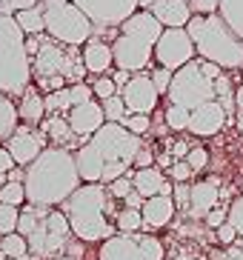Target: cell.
Returning <instances> with one entry per match:
<instances>
[{
  "label": "cell",
  "instance_id": "obj_1",
  "mask_svg": "<svg viewBox=\"0 0 243 260\" xmlns=\"http://www.w3.org/2000/svg\"><path fill=\"white\" fill-rule=\"evenodd\" d=\"M23 186H26V203L54 209V206H63L83 186V180L77 175L75 154L69 149L49 146V149L40 152L38 160L26 169Z\"/></svg>",
  "mask_w": 243,
  "mask_h": 260
},
{
  "label": "cell",
  "instance_id": "obj_2",
  "mask_svg": "<svg viewBox=\"0 0 243 260\" xmlns=\"http://www.w3.org/2000/svg\"><path fill=\"white\" fill-rule=\"evenodd\" d=\"M112 200L114 198L103 183H83L63 203V214L72 226V235L80 243H98V240L103 243L114 237V223H109L106 217Z\"/></svg>",
  "mask_w": 243,
  "mask_h": 260
},
{
  "label": "cell",
  "instance_id": "obj_3",
  "mask_svg": "<svg viewBox=\"0 0 243 260\" xmlns=\"http://www.w3.org/2000/svg\"><path fill=\"white\" fill-rule=\"evenodd\" d=\"M200 60L215 63L221 69H243V40L226 26L221 15H195L186 26Z\"/></svg>",
  "mask_w": 243,
  "mask_h": 260
},
{
  "label": "cell",
  "instance_id": "obj_4",
  "mask_svg": "<svg viewBox=\"0 0 243 260\" xmlns=\"http://www.w3.org/2000/svg\"><path fill=\"white\" fill-rule=\"evenodd\" d=\"M32 86V60L26 54V35L12 15H0V92L20 100Z\"/></svg>",
  "mask_w": 243,
  "mask_h": 260
},
{
  "label": "cell",
  "instance_id": "obj_5",
  "mask_svg": "<svg viewBox=\"0 0 243 260\" xmlns=\"http://www.w3.org/2000/svg\"><path fill=\"white\" fill-rule=\"evenodd\" d=\"M43 9V23L46 35L60 43V46H86L95 38V26L92 20L72 3V0H40Z\"/></svg>",
  "mask_w": 243,
  "mask_h": 260
},
{
  "label": "cell",
  "instance_id": "obj_6",
  "mask_svg": "<svg viewBox=\"0 0 243 260\" xmlns=\"http://www.w3.org/2000/svg\"><path fill=\"white\" fill-rule=\"evenodd\" d=\"M169 103L172 106H180V109H200L203 103H212L218 100L215 94V80L200 72V60H192L189 66H183L172 75V86H169Z\"/></svg>",
  "mask_w": 243,
  "mask_h": 260
},
{
  "label": "cell",
  "instance_id": "obj_7",
  "mask_svg": "<svg viewBox=\"0 0 243 260\" xmlns=\"http://www.w3.org/2000/svg\"><path fill=\"white\" fill-rule=\"evenodd\" d=\"M66 49H63L60 43H54V40L40 38V52H38V57L32 60V77H35V80L63 77V80H72V86L83 83V80H80L83 72H86L83 57H80V54H69Z\"/></svg>",
  "mask_w": 243,
  "mask_h": 260
},
{
  "label": "cell",
  "instance_id": "obj_8",
  "mask_svg": "<svg viewBox=\"0 0 243 260\" xmlns=\"http://www.w3.org/2000/svg\"><path fill=\"white\" fill-rule=\"evenodd\" d=\"M72 237L75 235H72V226H69L66 214L57 212V209H49L38 220L35 232L26 237L29 240V254L38 260H54L63 254V249L69 246Z\"/></svg>",
  "mask_w": 243,
  "mask_h": 260
},
{
  "label": "cell",
  "instance_id": "obj_9",
  "mask_svg": "<svg viewBox=\"0 0 243 260\" xmlns=\"http://www.w3.org/2000/svg\"><path fill=\"white\" fill-rule=\"evenodd\" d=\"M163 243L155 235H114L103 240L98 260H163Z\"/></svg>",
  "mask_w": 243,
  "mask_h": 260
},
{
  "label": "cell",
  "instance_id": "obj_10",
  "mask_svg": "<svg viewBox=\"0 0 243 260\" xmlns=\"http://www.w3.org/2000/svg\"><path fill=\"white\" fill-rule=\"evenodd\" d=\"M89 143L103 154L106 163H123V166H135L137 152L143 149V140L126 132L120 123H106Z\"/></svg>",
  "mask_w": 243,
  "mask_h": 260
},
{
  "label": "cell",
  "instance_id": "obj_11",
  "mask_svg": "<svg viewBox=\"0 0 243 260\" xmlns=\"http://www.w3.org/2000/svg\"><path fill=\"white\" fill-rule=\"evenodd\" d=\"M92 20L95 29H120L135 12H140V0H72Z\"/></svg>",
  "mask_w": 243,
  "mask_h": 260
},
{
  "label": "cell",
  "instance_id": "obj_12",
  "mask_svg": "<svg viewBox=\"0 0 243 260\" xmlns=\"http://www.w3.org/2000/svg\"><path fill=\"white\" fill-rule=\"evenodd\" d=\"M195 57H198V52H195V43H192L189 31L186 29H163L158 46H155V60H158L160 69L177 72L183 66H189Z\"/></svg>",
  "mask_w": 243,
  "mask_h": 260
},
{
  "label": "cell",
  "instance_id": "obj_13",
  "mask_svg": "<svg viewBox=\"0 0 243 260\" xmlns=\"http://www.w3.org/2000/svg\"><path fill=\"white\" fill-rule=\"evenodd\" d=\"M112 57H114V66L120 72L140 75L152 63L155 46L143 38H135V35H117L112 43Z\"/></svg>",
  "mask_w": 243,
  "mask_h": 260
},
{
  "label": "cell",
  "instance_id": "obj_14",
  "mask_svg": "<svg viewBox=\"0 0 243 260\" xmlns=\"http://www.w3.org/2000/svg\"><path fill=\"white\" fill-rule=\"evenodd\" d=\"M120 98L126 103V115H152L160 94L149 75H132V80L120 89Z\"/></svg>",
  "mask_w": 243,
  "mask_h": 260
},
{
  "label": "cell",
  "instance_id": "obj_15",
  "mask_svg": "<svg viewBox=\"0 0 243 260\" xmlns=\"http://www.w3.org/2000/svg\"><path fill=\"white\" fill-rule=\"evenodd\" d=\"M3 149L15 157L17 166L29 169L32 163L40 157V152H43V149H49V146H46V138L40 135L38 129H35V126H17L15 135L6 140V146H3Z\"/></svg>",
  "mask_w": 243,
  "mask_h": 260
},
{
  "label": "cell",
  "instance_id": "obj_16",
  "mask_svg": "<svg viewBox=\"0 0 243 260\" xmlns=\"http://www.w3.org/2000/svg\"><path fill=\"white\" fill-rule=\"evenodd\" d=\"M66 120H69V126H72V132H75L77 138H89V140L106 126L103 106L95 103V100H89V103H83V106H75L66 115Z\"/></svg>",
  "mask_w": 243,
  "mask_h": 260
},
{
  "label": "cell",
  "instance_id": "obj_17",
  "mask_svg": "<svg viewBox=\"0 0 243 260\" xmlns=\"http://www.w3.org/2000/svg\"><path fill=\"white\" fill-rule=\"evenodd\" d=\"M226 109L218 103V100H212V103H203L200 109H195L192 112V120H189V132L192 135H198V138H212V135H218V132L226 126Z\"/></svg>",
  "mask_w": 243,
  "mask_h": 260
},
{
  "label": "cell",
  "instance_id": "obj_18",
  "mask_svg": "<svg viewBox=\"0 0 243 260\" xmlns=\"http://www.w3.org/2000/svg\"><path fill=\"white\" fill-rule=\"evenodd\" d=\"M149 12L163 29H186L189 20L195 17L186 0H155V6Z\"/></svg>",
  "mask_w": 243,
  "mask_h": 260
},
{
  "label": "cell",
  "instance_id": "obj_19",
  "mask_svg": "<svg viewBox=\"0 0 243 260\" xmlns=\"http://www.w3.org/2000/svg\"><path fill=\"white\" fill-rule=\"evenodd\" d=\"M75 166H77V175H80L83 183H100L103 169H106V160H103V154L86 140V143L75 152Z\"/></svg>",
  "mask_w": 243,
  "mask_h": 260
},
{
  "label": "cell",
  "instance_id": "obj_20",
  "mask_svg": "<svg viewBox=\"0 0 243 260\" xmlns=\"http://www.w3.org/2000/svg\"><path fill=\"white\" fill-rule=\"evenodd\" d=\"M218 180H200V183H192V191H189V214L192 217H206V214L218 209Z\"/></svg>",
  "mask_w": 243,
  "mask_h": 260
},
{
  "label": "cell",
  "instance_id": "obj_21",
  "mask_svg": "<svg viewBox=\"0 0 243 260\" xmlns=\"http://www.w3.org/2000/svg\"><path fill=\"white\" fill-rule=\"evenodd\" d=\"M175 200L166 198V194H158V198H149L143 203V209H140V214H143V229H163V226H169L172 223V217H175Z\"/></svg>",
  "mask_w": 243,
  "mask_h": 260
},
{
  "label": "cell",
  "instance_id": "obj_22",
  "mask_svg": "<svg viewBox=\"0 0 243 260\" xmlns=\"http://www.w3.org/2000/svg\"><path fill=\"white\" fill-rule=\"evenodd\" d=\"M120 35H135V38H143V40H149L152 46H158L160 35H163V26L155 20L152 12H143V9H140V12H135V15L120 26Z\"/></svg>",
  "mask_w": 243,
  "mask_h": 260
},
{
  "label": "cell",
  "instance_id": "obj_23",
  "mask_svg": "<svg viewBox=\"0 0 243 260\" xmlns=\"http://www.w3.org/2000/svg\"><path fill=\"white\" fill-rule=\"evenodd\" d=\"M80 57H83L86 72H92V75H103V72H109V66H114L112 43L98 40V38H92L89 43H86L83 52H80Z\"/></svg>",
  "mask_w": 243,
  "mask_h": 260
},
{
  "label": "cell",
  "instance_id": "obj_24",
  "mask_svg": "<svg viewBox=\"0 0 243 260\" xmlns=\"http://www.w3.org/2000/svg\"><path fill=\"white\" fill-rule=\"evenodd\" d=\"M166 183H169L166 175H163L158 166H149V169H137V172H132V186H135V191H137L143 200L158 198Z\"/></svg>",
  "mask_w": 243,
  "mask_h": 260
},
{
  "label": "cell",
  "instance_id": "obj_25",
  "mask_svg": "<svg viewBox=\"0 0 243 260\" xmlns=\"http://www.w3.org/2000/svg\"><path fill=\"white\" fill-rule=\"evenodd\" d=\"M17 117H20L26 126H38V123H43L46 117V98H40L38 89H26V94L20 98V103H17Z\"/></svg>",
  "mask_w": 243,
  "mask_h": 260
},
{
  "label": "cell",
  "instance_id": "obj_26",
  "mask_svg": "<svg viewBox=\"0 0 243 260\" xmlns=\"http://www.w3.org/2000/svg\"><path fill=\"white\" fill-rule=\"evenodd\" d=\"M17 120H20V117H17V103L0 92V143H6V140L15 135Z\"/></svg>",
  "mask_w": 243,
  "mask_h": 260
},
{
  "label": "cell",
  "instance_id": "obj_27",
  "mask_svg": "<svg viewBox=\"0 0 243 260\" xmlns=\"http://www.w3.org/2000/svg\"><path fill=\"white\" fill-rule=\"evenodd\" d=\"M15 20H17V26L23 29L26 38H43L46 23H43V9H40V6L26 9V12H17Z\"/></svg>",
  "mask_w": 243,
  "mask_h": 260
},
{
  "label": "cell",
  "instance_id": "obj_28",
  "mask_svg": "<svg viewBox=\"0 0 243 260\" xmlns=\"http://www.w3.org/2000/svg\"><path fill=\"white\" fill-rule=\"evenodd\" d=\"M40 126H43V132L54 140V146H57V149H63V146H66L72 138H77L75 132H72V126H69V120H66L63 115L49 117V120H43Z\"/></svg>",
  "mask_w": 243,
  "mask_h": 260
},
{
  "label": "cell",
  "instance_id": "obj_29",
  "mask_svg": "<svg viewBox=\"0 0 243 260\" xmlns=\"http://www.w3.org/2000/svg\"><path fill=\"white\" fill-rule=\"evenodd\" d=\"M218 15L226 20V26L243 40V0H221V12Z\"/></svg>",
  "mask_w": 243,
  "mask_h": 260
},
{
  "label": "cell",
  "instance_id": "obj_30",
  "mask_svg": "<svg viewBox=\"0 0 243 260\" xmlns=\"http://www.w3.org/2000/svg\"><path fill=\"white\" fill-rule=\"evenodd\" d=\"M114 229L120 232V235H137V232L143 229V214L137 212V209H120V212L114 214Z\"/></svg>",
  "mask_w": 243,
  "mask_h": 260
},
{
  "label": "cell",
  "instance_id": "obj_31",
  "mask_svg": "<svg viewBox=\"0 0 243 260\" xmlns=\"http://www.w3.org/2000/svg\"><path fill=\"white\" fill-rule=\"evenodd\" d=\"M0 254L3 257H9V260H20V257H26L29 254V240L23 235H6V237H0Z\"/></svg>",
  "mask_w": 243,
  "mask_h": 260
},
{
  "label": "cell",
  "instance_id": "obj_32",
  "mask_svg": "<svg viewBox=\"0 0 243 260\" xmlns=\"http://www.w3.org/2000/svg\"><path fill=\"white\" fill-rule=\"evenodd\" d=\"M75 109V103H72V92H69V86L66 89H60V92H52V94H46V112H54V115H60V112H72Z\"/></svg>",
  "mask_w": 243,
  "mask_h": 260
},
{
  "label": "cell",
  "instance_id": "obj_33",
  "mask_svg": "<svg viewBox=\"0 0 243 260\" xmlns=\"http://www.w3.org/2000/svg\"><path fill=\"white\" fill-rule=\"evenodd\" d=\"M163 117H166V126H169V129L183 132V129H189L192 112H189V109H180V106H172V103H169L166 112H163Z\"/></svg>",
  "mask_w": 243,
  "mask_h": 260
},
{
  "label": "cell",
  "instance_id": "obj_34",
  "mask_svg": "<svg viewBox=\"0 0 243 260\" xmlns=\"http://www.w3.org/2000/svg\"><path fill=\"white\" fill-rule=\"evenodd\" d=\"M0 203L15 206V209H23V206H26V186H23V183H6L3 189H0Z\"/></svg>",
  "mask_w": 243,
  "mask_h": 260
},
{
  "label": "cell",
  "instance_id": "obj_35",
  "mask_svg": "<svg viewBox=\"0 0 243 260\" xmlns=\"http://www.w3.org/2000/svg\"><path fill=\"white\" fill-rule=\"evenodd\" d=\"M17 220H20V209L0 203V237L15 235V232H17Z\"/></svg>",
  "mask_w": 243,
  "mask_h": 260
},
{
  "label": "cell",
  "instance_id": "obj_36",
  "mask_svg": "<svg viewBox=\"0 0 243 260\" xmlns=\"http://www.w3.org/2000/svg\"><path fill=\"white\" fill-rule=\"evenodd\" d=\"M100 106H103V115H106V123H120L126 117V103H123L120 94H114L109 100H100Z\"/></svg>",
  "mask_w": 243,
  "mask_h": 260
},
{
  "label": "cell",
  "instance_id": "obj_37",
  "mask_svg": "<svg viewBox=\"0 0 243 260\" xmlns=\"http://www.w3.org/2000/svg\"><path fill=\"white\" fill-rule=\"evenodd\" d=\"M120 126L132 135H137V138H143L146 132L152 129V120H149V115H126L120 120Z\"/></svg>",
  "mask_w": 243,
  "mask_h": 260
},
{
  "label": "cell",
  "instance_id": "obj_38",
  "mask_svg": "<svg viewBox=\"0 0 243 260\" xmlns=\"http://www.w3.org/2000/svg\"><path fill=\"white\" fill-rule=\"evenodd\" d=\"M226 223H229V226H235L237 237H243V194L232 200V206H229V214H226Z\"/></svg>",
  "mask_w": 243,
  "mask_h": 260
},
{
  "label": "cell",
  "instance_id": "obj_39",
  "mask_svg": "<svg viewBox=\"0 0 243 260\" xmlns=\"http://www.w3.org/2000/svg\"><path fill=\"white\" fill-rule=\"evenodd\" d=\"M106 189H109V194H112L114 200H126V198L132 194V191H135V186H132V172H129L126 177H120V180L109 183Z\"/></svg>",
  "mask_w": 243,
  "mask_h": 260
},
{
  "label": "cell",
  "instance_id": "obj_40",
  "mask_svg": "<svg viewBox=\"0 0 243 260\" xmlns=\"http://www.w3.org/2000/svg\"><path fill=\"white\" fill-rule=\"evenodd\" d=\"M192 9V15H200V17H209V15H218L221 12V0H186Z\"/></svg>",
  "mask_w": 243,
  "mask_h": 260
},
{
  "label": "cell",
  "instance_id": "obj_41",
  "mask_svg": "<svg viewBox=\"0 0 243 260\" xmlns=\"http://www.w3.org/2000/svg\"><path fill=\"white\" fill-rule=\"evenodd\" d=\"M92 92H95V98L109 100V98H114V94H120V89L114 86L112 77H98V80H95V86H92Z\"/></svg>",
  "mask_w": 243,
  "mask_h": 260
},
{
  "label": "cell",
  "instance_id": "obj_42",
  "mask_svg": "<svg viewBox=\"0 0 243 260\" xmlns=\"http://www.w3.org/2000/svg\"><path fill=\"white\" fill-rule=\"evenodd\" d=\"M172 75H175V72H169V69H155L152 75V83H155V89H158V94H169V86H172Z\"/></svg>",
  "mask_w": 243,
  "mask_h": 260
},
{
  "label": "cell",
  "instance_id": "obj_43",
  "mask_svg": "<svg viewBox=\"0 0 243 260\" xmlns=\"http://www.w3.org/2000/svg\"><path fill=\"white\" fill-rule=\"evenodd\" d=\"M69 92H72V103H75V106H83V103L95 100V92H92V86H86V83L69 86Z\"/></svg>",
  "mask_w": 243,
  "mask_h": 260
},
{
  "label": "cell",
  "instance_id": "obj_44",
  "mask_svg": "<svg viewBox=\"0 0 243 260\" xmlns=\"http://www.w3.org/2000/svg\"><path fill=\"white\" fill-rule=\"evenodd\" d=\"M192 175H195V172H192V166L186 160H175V163H172V169H169V177H172L175 183H186Z\"/></svg>",
  "mask_w": 243,
  "mask_h": 260
},
{
  "label": "cell",
  "instance_id": "obj_45",
  "mask_svg": "<svg viewBox=\"0 0 243 260\" xmlns=\"http://www.w3.org/2000/svg\"><path fill=\"white\" fill-rule=\"evenodd\" d=\"M186 163L192 166V172H203L206 163H209V152H206V149H189Z\"/></svg>",
  "mask_w": 243,
  "mask_h": 260
},
{
  "label": "cell",
  "instance_id": "obj_46",
  "mask_svg": "<svg viewBox=\"0 0 243 260\" xmlns=\"http://www.w3.org/2000/svg\"><path fill=\"white\" fill-rule=\"evenodd\" d=\"M189 191H192V186H186V183H175L172 200H175V206H177V209H189Z\"/></svg>",
  "mask_w": 243,
  "mask_h": 260
},
{
  "label": "cell",
  "instance_id": "obj_47",
  "mask_svg": "<svg viewBox=\"0 0 243 260\" xmlns=\"http://www.w3.org/2000/svg\"><path fill=\"white\" fill-rule=\"evenodd\" d=\"M215 232H218V240H221L223 246H235V243H237V232H235V226L223 223L221 229H215Z\"/></svg>",
  "mask_w": 243,
  "mask_h": 260
},
{
  "label": "cell",
  "instance_id": "obj_48",
  "mask_svg": "<svg viewBox=\"0 0 243 260\" xmlns=\"http://www.w3.org/2000/svg\"><path fill=\"white\" fill-rule=\"evenodd\" d=\"M226 214H229V209H212V212L206 214L203 220H206V226H212V229H221L223 223H226Z\"/></svg>",
  "mask_w": 243,
  "mask_h": 260
},
{
  "label": "cell",
  "instance_id": "obj_49",
  "mask_svg": "<svg viewBox=\"0 0 243 260\" xmlns=\"http://www.w3.org/2000/svg\"><path fill=\"white\" fill-rule=\"evenodd\" d=\"M15 166H17L15 157H12V154H9L3 146H0V175H9V172H12Z\"/></svg>",
  "mask_w": 243,
  "mask_h": 260
},
{
  "label": "cell",
  "instance_id": "obj_50",
  "mask_svg": "<svg viewBox=\"0 0 243 260\" xmlns=\"http://www.w3.org/2000/svg\"><path fill=\"white\" fill-rule=\"evenodd\" d=\"M152 163H155V154H152V152H149V149L143 146V149L137 152V157H135V166H137V169H149Z\"/></svg>",
  "mask_w": 243,
  "mask_h": 260
},
{
  "label": "cell",
  "instance_id": "obj_51",
  "mask_svg": "<svg viewBox=\"0 0 243 260\" xmlns=\"http://www.w3.org/2000/svg\"><path fill=\"white\" fill-rule=\"evenodd\" d=\"M200 72H203L209 80H218V77L223 75V69L221 66H215V63H206V60H200Z\"/></svg>",
  "mask_w": 243,
  "mask_h": 260
},
{
  "label": "cell",
  "instance_id": "obj_52",
  "mask_svg": "<svg viewBox=\"0 0 243 260\" xmlns=\"http://www.w3.org/2000/svg\"><path fill=\"white\" fill-rule=\"evenodd\" d=\"M143 203H146V200L140 198V194H137V191H132L129 198L123 200V209H137V212H140V209H143Z\"/></svg>",
  "mask_w": 243,
  "mask_h": 260
},
{
  "label": "cell",
  "instance_id": "obj_53",
  "mask_svg": "<svg viewBox=\"0 0 243 260\" xmlns=\"http://www.w3.org/2000/svg\"><path fill=\"white\" fill-rule=\"evenodd\" d=\"M40 52V38H26V54H29V60H35Z\"/></svg>",
  "mask_w": 243,
  "mask_h": 260
},
{
  "label": "cell",
  "instance_id": "obj_54",
  "mask_svg": "<svg viewBox=\"0 0 243 260\" xmlns=\"http://www.w3.org/2000/svg\"><path fill=\"white\" fill-rule=\"evenodd\" d=\"M112 80H114V86H117V89H123V86H126V83L132 80V75H129V72H120V69H117Z\"/></svg>",
  "mask_w": 243,
  "mask_h": 260
},
{
  "label": "cell",
  "instance_id": "obj_55",
  "mask_svg": "<svg viewBox=\"0 0 243 260\" xmlns=\"http://www.w3.org/2000/svg\"><path fill=\"white\" fill-rule=\"evenodd\" d=\"M172 154H175V160H186L189 146H186V143H175V146H172Z\"/></svg>",
  "mask_w": 243,
  "mask_h": 260
},
{
  "label": "cell",
  "instance_id": "obj_56",
  "mask_svg": "<svg viewBox=\"0 0 243 260\" xmlns=\"http://www.w3.org/2000/svg\"><path fill=\"white\" fill-rule=\"evenodd\" d=\"M35 6H38V0H12V9H17V12H26Z\"/></svg>",
  "mask_w": 243,
  "mask_h": 260
},
{
  "label": "cell",
  "instance_id": "obj_57",
  "mask_svg": "<svg viewBox=\"0 0 243 260\" xmlns=\"http://www.w3.org/2000/svg\"><path fill=\"white\" fill-rule=\"evenodd\" d=\"M226 260H243V249H237V246H232L226 252Z\"/></svg>",
  "mask_w": 243,
  "mask_h": 260
},
{
  "label": "cell",
  "instance_id": "obj_58",
  "mask_svg": "<svg viewBox=\"0 0 243 260\" xmlns=\"http://www.w3.org/2000/svg\"><path fill=\"white\" fill-rule=\"evenodd\" d=\"M235 106H237V112L243 115V86H237V89H235Z\"/></svg>",
  "mask_w": 243,
  "mask_h": 260
},
{
  "label": "cell",
  "instance_id": "obj_59",
  "mask_svg": "<svg viewBox=\"0 0 243 260\" xmlns=\"http://www.w3.org/2000/svg\"><path fill=\"white\" fill-rule=\"evenodd\" d=\"M152 6H155V0H140V9H143V12H149Z\"/></svg>",
  "mask_w": 243,
  "mask_h": 260
},
{
  "label": "cell",
  "instance_id": "obj_60",
  "mask_svg": "<svg viewBox=\"0 0 243 260\" xmlns=\"http://www.w3.org/2000/svg\"><path fill=\"white\" fill-rule=\"evenodd\" d=\"M235 246H237V249H243V237H237V243H235Z\"/></svg>",
  "mask_w": 243,
  "mask_h": 260
},
{
  "label": "cell",
  "instance_id": "obj_61",
  "mask_svg": "<svg viewBox=\"0 0 243 260\" xmlns=\"http://www.w3.org/2000/svg\"><path fill=\"white\" fill-rule=\"evenodd\" d=\"M54 260H75V257H66V254H60V257H54Z\"/></svg>",
  "mask_w": 243,
  "mask_h": 260
},
{
  "label": "cell",
  "instance_id": "obj_62",
  "mask_svg": "<svg viewBox=\"0 0 243 260\" xmlns=\"http://www.w3.org/2000/svg\"><path fill=\"white\" fill-rule=\"evenodd\" d=\"M0 260H9V257H3V254H0Z\"/></svg>",
  "mask_w": 243,
  "mask_h": 260
}]
</instances>
